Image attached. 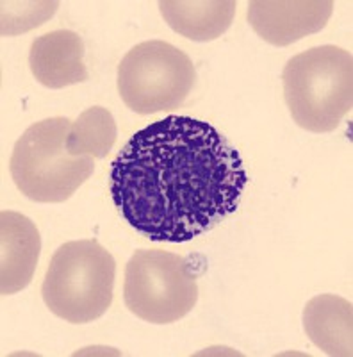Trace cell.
Wrapping results in <instances>:
<instances>
[{
	"label": "cell",
	"mask_w": 353,
	"mask_h": 357,
	"mask_svg": "<svg viewBox=\"0 0 353 357\" xmlns=\"http://www.w3.org/2000/svg\"><path fill=\"white\" fill-rule=\"evenodd\" d=\"M248 175L235 146L209 122L170 116L134 132L111 167V193L130 227L186 243L237 209Z\"/></svg>",
	"instance_id": "cell-1"
},
{
	"label": "cell",
	"mask_w": 353,
	"mask_h": 357,
	"mask_svg": "<svg viewBox=\"0 0 353 357\" xmlns=\"http://www.w3.org/2000/svg\"><path fill=\"white\" fill-rule=\"evenodd\" d=\"M292 120L311 132L337 129L353 106V57L336 45L292 56L282 73Z\"/></svg>",
	"instance_id": "cell-2"
},
{
	"label": "cell",
	"mask_w": 353,
	"mask_h": 357,
	"mask_svg": "<svg viewBox=\"0 0 353 357\" xmlns=\"http://www.w3.org/2000/svg\"><path fill=\"white\" fill-rule=\"evenodd\" d=\"M70 127L72 120L65 116L47 118L15 143L9 172L22 195L41 204L65 202L93 175V158L72 155L66 149Z\"/></svg>",
	"instance_id": "cell-3"
},
{
	"label": "cell",
	"mask_w": 353,
	"mask_h": 357,
	"mask_svg": "<svg viewBox=\"0 0 353 357\" xmlns=\"http://www.w3.org/2000/svg\"><path fill=\"white\" fill-rule=\"evenodd\" d=\"M116 263L97 240L63 243L47 268L41 296L57 318L82 325L98 320L113 302Z\"/></svg>",
	"instance_id": "cell-4"
},
{
	"label": "cell",
	"mask_w": 353,
	"mask_h": 357,
	"mask_svg": "<svg viewBox=\"0 0 353 357\" xmlns=\"http://www.w3.org/2000/svg\"><path fill=\"white\" fill-rule=\"evenodd\" d=\"M118 93L138 114H155L179 107L196 81L191 57L175 45L148 40L134 45L118 65Z\"/></svg>",
	"instance_id": "cell-5"
},
{
	"label": "cell",
	"mask_w": 353,
	"mask_h": 357,
	"mask_svg": "<svg viewBox=\"0 0 353 357\" xmlns=\"http://www.w3.org/2000/svg\"><path fill=\"white\" fill-rule=\"evenodd\" d=\"M123 301L139 320L166 325L182 320L198 301L196 275L187 259L139 248L125 264Z\"/></svg>",
	"instance_id": "cell-6"
},
{
	"label": "cell",
	"mask_w": 353,
	"mask_h": 357,
	"mask_svg": "<svg viewBox=\"0 0 353 357\" xmlns=\"http://www.w3.org/2000/svg\"><path fill=\"white\" fill-rule=\"evenodd\" d=\"M332 11V0H252L248 4V24L269 45L288 47L320 33Z\"/></svg>",
	"instance_id": "cell-7"
},
{
	"label": "cell",
	"mask_w": 353,
	"mask_h": 357,
	"mask_svg": "<svg viewBox=\"0 0 353 357\" xmlns=\"http://www.w3.org/2000/svg\"><path fill=\"white\" fill-rule=\"evenodd\" d=\"M41 238L33 220L17 211L0 213V293L27 288L36 272Z\"/></svg>",
	"instance_id": "cell-8"
},
{
	"label": "cell",
	"mask_w": 353,
	"mask_h": 357,
	"mask_svg": "<svg viewBox=\"0 0 353 357\" xmlns=\"http://www.w3.org/2000/svg\"><path fill=\"white\" fill-rule=\"evenodd\" d=\"M82 57V38L68 29H59L33 41L29 52V66L40 84L50 89H59L81 84L90 79Z\"/></svg>",
	"instance_id": "cell-9"
},
{
	"label": "cell",
	"mask_w": 353,
	"mask_h": 357,
	"mask_svg": "<svg viewBox=\"0 0 353 357\" xmlns=\"http://www.w3.org/2000/svg\"><path fill=\"white\" fill-rule=\"evenodd\" d=\"M308 340L332 357L353 356V304L343 296L317 295L304 309Z\"/></svg>",
	"instance_id": "cell-10"
},
{
	"label": "cell",
	"mask_w": 353,
	"mask_h": 357,
	"mask_svg": "<svg viewBox=\"0 0 353 357\" xmlns=\"http://www.w3.org/2000/svg\"><path fill=\"white\" fill-rule=\"evenodd\" d=\"M235 0H164L159 11L175 33L193 41L223 36L234 22Z\"/></svg>",
	"instance_id": "cell-11"
},
{
	"label": "cell",
	"mask_w": 353,
	"mask_h": 357,
	"mask_svg": "<svg viewBox=\"0 0 353 357\" xmlns=\"http://www.w3.org/2000/svg\"><path fill=\"white\" fill-rule=\"evenodd\" d=\"M118 127L113 114L102 106L88 107L72 122L66 149L72 155L104 159L116 143Z\"/></svg>",
	"instance_id": "cell-12"
},
{
	"label": "cell",
	"mask_w": 353,
	"mask_h": 357,
	"mask_svg": "<svg viewBox=\"0 0 353 357\" xmlns=\"http://www.w3.org/2000/svg\"><path fill=\"white\" fill-rule=\"evenodd\" d=\"M20 6L22 4H18V8H20ZM57 6H59L57 2H36V4H34V2H27V8H20V18H18V20L2 24V34L6 36V33L11 29L13 24H20V27H18L20 33H24V31H27V29L31 27H38V25L43 24L47 18L52 17L54 13H56Z\"/></svg>",
	"instance_id": "cell-13"
}]
</instances>
